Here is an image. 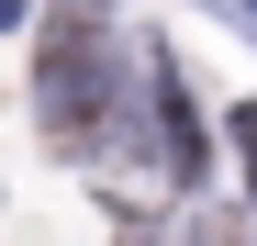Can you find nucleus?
<instances>
[{
  "label": "nucleus",
  "instance_id": "f257e3e1",
  "mask_svg": "<svg viewBox=\"0 0 257 246\" xmlns=\"http://www.w3.org/2000/svg\"><path fill=\"white\" fill-rule=\"evenodd\" d=\"M146 112H157V168H168V179H201L212 135H201L190 78H179V56H168V45H146Z\"/></svg>",
  "mask_w": 257,
  "mask_h": 246
},
{
  "label": "nucleus",
  "instance_id": "20e7f679",
  "mask_svg": "<svg viewBox=\"0 0 257 246\" xmlns=\"http://www.w3.org/2000/svg\"><path fill=\"white\" fill-rule=\"evenodd\" d=\"M12 23H23V0H0V34H12Z\"/></svg>",
  "mask_w": 257,
  "mask_h": 246
},
{
  "label": "nucleus",
  "instance_id": "7ed1b4c3",
  "mask_svg": "<svg viewBox=\"0 0 257 246\" xmlns=\"http://www.w3.org/2000/svg\"><path fill=\"white\" fill-rule=\"evenodd\" d=\"M201 12H224V23L246 34V45H257V0H201Z\"/></svg>",
  "mask_w": 257,
  "mask_h": 246
},
{
  "label": "nucleus",
  "instance_id": "f03ea898",
  "mask_svg": "<svg viewBox=\"0 0 257 246\" xmlns=\"http://www.w3.org/2000/svg\"><path fill=\"white\" fill-rule=\"evenodd\" d=\"M224 146H235V190L257 201V101H235V112H224Z\"/></svg>",
  "mask_w": 257,
  "mask_h": 246
}]
</instances>
